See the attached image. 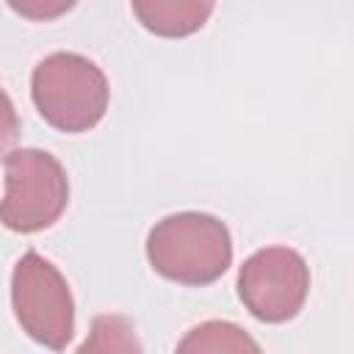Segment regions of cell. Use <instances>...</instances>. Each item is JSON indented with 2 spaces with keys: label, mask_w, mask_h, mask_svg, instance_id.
Here are the masks:
<instances>
[{
  "label": "cell",
  "mask_w": 354,
  "mask_h": 354,
  "mask_svg": "<svg viewBox=\"0 0 354 354\" xmlns=\"http://www.w3.org/2000/svg\"><path fill=\"white\" fill-rule=\"evenodd\" d=\"M257 351V343L243 335L241 326L227 321H207L202 326H194L180 343L177 351Z\"/></svg>",
  "instance_id": "cell-7"
},
{
  "label": "cell",
  "mask_w": 354,
  "mask_h": 354,
  "mask_svg": "<svg viewBox=\"0 0 354 354\" xmlns=\"http://www.w3.org/2000/svg\"><path fill=\"white\" fill-rule=\"evenodd\" d=\"M14 315L36 343L66 348L75 332V301L64 274L39 252H25L11 274Z\"/></svg>",
  "instance_id": "cell-4"
},
{
  "label": "cell",
  "mask_w": 354,
  "mask_h": 354,
  "mask_svg": "<svg viewBox=\"0 0 354 354\" xmlns=\"http://www.w3.org/2000/svg\"><path fill=\"white\" fill-rule=\"evenodd\" d=\"M30 97L41 119L61 133H86L108 111L105 72L77 53H53L30 75Z\"/></svg>",
  "instance_id": "cell-2"
},
{
  "label": "cell",
  "mask_w": 354,
  "mask_h": 354,
  "mask_svg": "<svg viewBox=\"0 0 354 354\" xmlns=\"http://www.w3.org/2000/svg\"><path fill=\"white\" fill-rule=\"evenodd\" d=\"M69 202V180L58 158L44 149H11L6 155V194L0 221L11 232H39L53 227Z\"/></svg>",
  "instance_id": "cell-3"
},
{
  "label": "cell",
  "mask_w": 354,
  "mask_h": 354,
  "mask_svg": "<svg viewBox=\"0 0 354 354\" xmlns=\"http://www.w3.org/2000/svg\"><path fill=\"white\" fill-rule=\"evenodd\" d=\"M310 268L296 249L266 246L243 260L238 271V296L243 307L266 324L290 321L307 301Z\"/></svg>",
  "instance_id": "cell-5"
},
{
  "label": "cell",
  "mask_w": 354,
  "mask_h": 354,
  "mask_svg": "<svg viewBox=\"0 0 354 354\" xmlns=\"http://www.w3.org/2000/svg\"><path fill=\"white\" fill-rule=\"evenodd\" d=\"M136 19L155 36L183 39L205 28L216 0H130Z\"/></svg>",
  "instance_id": "cell-6"
},
{
  "label": "cell",
  "mask_w": 354,
  "mask_h": 354,
  "mask_svg": "<svg viewBox=\"0 0 354 354\" xmlns=\"http://www.w3.org/2000/svg\"><path fill=\"white\" fill-rule=\"evenodd\" d=\"M17 136H19L17 108H14L11 97L0 88V158H6L11 152V147L17 144Z\"/></svg>",
  "instance_id": "cell-9"
},
{
  "label": "cell",
  "mask_w": 354,
  "mask_h": 354,
  "mask_svg": "<svg viewBox=\"0 0 354 354\" xmlns=\"http://www.w3.org/2000/svg\"><path fill=\"white\" fill-rule=\"evenodd\" d=\"M149 266L180 285H210L232 263V238L221 218L183 210L160 218L147 235Z\"/></svg>",
  "instance_id": "cell-1"
},
{
  "label": "cell",
  "mask_w": 354,
  "mask_h": 354,
  "mask_svg": "<svg viewBox=\"0 0 354 354\" xmlns=\"http://www.w3.org/2000/svg\"><path fill=\"white\" fill-rule=\"evenodd\" d=\"M19 17L33 22H50L75 8L77 0H6Z\"/></svg>",
  "instance_id": "cell-8"
}]
</instances>
